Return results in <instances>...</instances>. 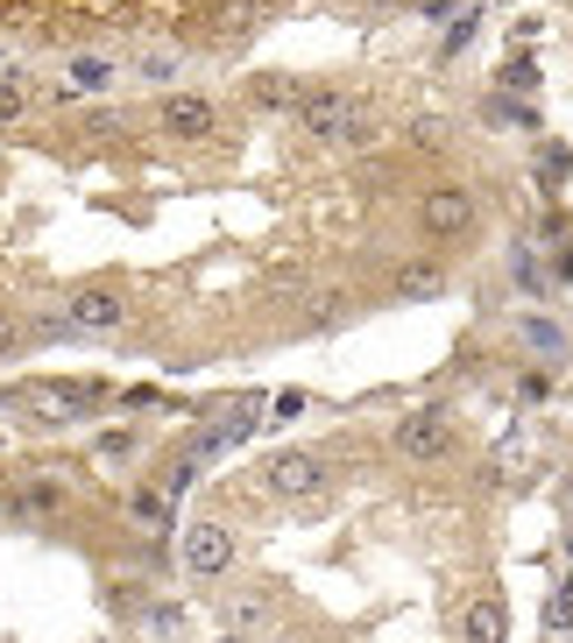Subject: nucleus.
I'll return each instance as SVG.
<instances>
[{"label": "nucleus", "instance_id": "1", "mask_svg": "<svg viewBox=\"0 0 573 643\" xmlns=\"http://www.w3.org/2000/svg\"><path fill=\"white\" fill-rule=\"evenodd\" d=\"M291 121H298L304 142H319V149H369L375 142L369 100H354V92H340V86H312Z\"/></svg>", "mask_w": 573, "mask_h": 643}, {"label": "nucleus", "instance_id": "2", "mask_svg": "<svg viewBox=\"0 0 573 643\" xmlns=\"http://www.w3.org/2000/svg\"><path fill=\"white\" fill-rule=\"evenodd\" d=\"M255 424H262V396H234V403H220V411L205 418L199 432H191L184 453L205 466V460H220V453H234V445H248V439H255Z\"/></svg>", "mask_w": 573, "mask_h": 643}, {"label": "nucleus", "instance_id": "3", "mask_svg": "<svg viewBox=\"0 0 573 643\" xmlns=\"http://www.w3.org/2000/svg\"><path fill=\"white\" fill-rule=\"evenodd\" d=\"M474 220H482V199H474L468 184L418 191V227H425L432 241H461V233H474Z\"/></svg>", "mask_w": 573, "mask_h": 643}, {"label": "nucleus", "instance_id": "4", "mask_svg": "<svg viewBox=\"0 0 573 643\" xmlns=\"http://www.w3.org/2000/svg\"><path fill=\"white\" fill-rule=\"evenodd\" d=\"M64 325H71V333H121V325H128V298L113 283H86V290L64 298Z\"/></svg>", "mask_w": 573, "mask_h": 643}, {"label": "nucleus", "instance_id": "5", "mask_svg": "<svg viewBox=\"0 0 573 643\" xmlns=\"http://www.w3.org/2000/svg\"><path fill=\"white\" fill-rule=\"evenodd\" d=\"M157 128L170 134V142H205V134H220V107L205 100V92H163Z\"/></svg>", "mask_w": 573, "mask_h": 643}, {"label": "nucleus", "instance_id": "6", "mask_svg": "<svg viewBox=\"0 0 573 643\" xmlns=\"http://www.w3.org/2000/svg\"><path fill=\"white\" fill-rule=\"evenodd\" d=\"M178 559L191 580H220L227 566H234V531L227 523H191V531L178 537Z\"/></svg>", "mask_w": 573, "mask_h": 643}, {"label": "nucleus", "instance_id": "7", "mask_svg": "<svg viewBox=\"0 0 573 643\" xmlns=\"http://www.w3.org/2000/svg\"><path fill=\"white\" fill-rule=\"evenodd\" d=\"M396 453L418 460V466L446 460V453H453V424H446V411H411V418H396Z\"/></svg>", "mask_w": 573, "mask_h": 643}, {"label": "nucleus", "instance_id": "8", "mask_svg": "<svg viewBox=\"0 0 573 643\" xmlns=\"http://www.w3.org/2000/svg\"><path fill=\"white\" fill-rule=\"evenodd\" d=\"M262 481H270V495L304 502V495H319V489H326V460H319V453H277Z\"/></svg>", "mask_w": 573, "mask_h": 643}, {"label": "nucleus", "instance_id": "9", "mask_svg": "<svg viewBox=\"0 0 573 643\" xmlns=\"http://www.w3.org/2000/svg\"><path fill=\"white\" fill-rule=\"evenodd\" d=\"M113 78H121V64H113V57H100V50H79L64 64V100H100V92H113Z\"/></svg>", "mask_w": 573, "mask_h": 643}, {"label": "nucleus", "instance_id": "10", "mask_svg": "<svg viewBox=\"0 0 573 643\" xmlns=\"http://www.w3.org/2000/svg\"><path fill=\"white\" fill-rule=\"evenodd\" d=\"M304 92H312L304 78H291V71H262L255 86H248V100L270 107V113H298V107H304Z\"/></svg>", "mask_w": 573, "mask_h": 643}, {"label": "nucleus", "instance_id": "11", "mask_svg": "<svg viewBox=\"0 0 573 643\" xmlns=\"http://www.w3.org/2000/svg\"><path fill=\"white\" fill-rule=\"evenodd\" d=\"M461 636H468V643H510V615H503V601H495V594L468 601V615H461Z\"/></svg>", "mask_w": 573, "mask_h": 643}, {"label": "nucleus", "instance_id": "12", "mask_svg": "<svg viewBox=\"0 0 573 643\" xmlns=\"http://www.w3.org/2000/svg\"><path fill=\"white\" fill-rule=\"evenodd\" d=\"M262 29V0H220L213 8V36L220 43H241V36Z\"/></svg>", "mask_w": 573, "mask_h": 643}, {"label": "nucleus", "instance_id": "13", "mask_svg": "<svg viewBox=\"0 0 573 643\" xmlns=\"http://www.w3.org/2000/svg\"><path fill=\"white\" fill-rule=\"evenodd\" d=\"M439 290H446V269H439V262L396 269V298H439Z\"/></svg>", "mask_w": 573, "mask_h": 643}, {"label": "nucleus", "instance_id": "14", "mask_svg": "<svg viewBox=\"0 0 573 643\" xmlns=\"http://www.w3.org/2000/svg\"><path fill=\"white\" fill-rule=\"evenodd\" d=\"M29 113V78L22 71H0V128H14Z\"/></svg>", "mask_w": 573, "mask_h": 643}, {"label": "nucleus", "instance_id": "15", "mask_svg": "<svg viewBox=\"0 0 573 643\" xmlns=\"http://www.w3.org/2000/svg\"><path fill=\"white\" fill-rule=\"evenodd\" d=\"M178 71H184L178 50H142V57H135V78H149V86H170Z\"/></svg>", "mask_w": 573, "mask_h": 643}, {"label": "nucleus", "instance_id": "16", "mask_svg": "<svg viewBox=\"0 0 573 643\" xmlns=\"http://www.w3.org/2000/svg\"><path fill=\"white\" fill-rule=\"evenodd\" d=\"M227 615H234V636H241V630H255V622H270V601H262V594H241Z\"/></svg>", "mask_w": 573, "mask_h": 643}, {"label": "nucleus", "instance_id": "17", "mask_svg": "<svg viewBox=\"0 0 573 643\" xmlns=\"http://www.w3.org/2000/svg\"><path fill=\"white\" fill-rule=\"evenodd\" d=\"M524 340L539 346V354H560V346H566V333H560L552 319H524Z\"/></svg>", "mask_w": 573, "mask_h": 643}, {"label": "nucleus", "instance_id": "18", "mask_svg": "<svg viewBox=\"0 0 573 643\" xmlns=\"http://www.w3.org/2000/svg\"><path fill=\"white\" fill-rule=\"evenodd\" d=\"M411 149L439 155V149H446V121H432V113H425V121H411Z\"/></svg>", "mask_w": 573, "mask_h": 643}, {"label": "nucleus", "instance_id": "19", "mask_svg": "<svg viewBox=\"0 0 573 643\" xmlns=\"http://www.w3.org/2000/svg\"><path fill=\"white\" fill-rule=\"evenodd\" d=\"M135 516L142 523H170V495L163 489H135Z\"/></svg>", "mask_w": 573, "mask_h": 643}, {"label": "nucleus", "instance_id": "20", "mask_svg": "<svg viewBox=\"0 0 573 643\" xmlns=\"http://www.w3.org/2000/svg\"><path fill=\"white\" fill-rule=\"evenodd\" d=\"M531 86H539V64H524V57L503 64V92H531Z\"/></svg>", "mask_w": 573, "mask_h": 643}, {"label": "nucleus", "instance_id": "21", "mask_svg": "<svg viewBox=\"0 0 573 643\" xmlns=\"http://www.w3.org/2000/svg\"><path fill=\"white\" fill-rule=\"evenodd\" d=\"M474 29H482V14H474V8H468V14H461V22H453V36H446V57H453V50H468V36H474Z\"/></svg>", "mask_w": 573, "mask_h": 643}, {"label": "nucleus", "instance_id": "22", "mask_svg": "<svg viewBox=\"0 0 573 643\" xmlns=\"http://www.w3.org/2000/svg\"><path fill=\"white\" fill-rule=\"evenodd\" d=\"M14 340H22V319H14V311H8V304H0V354H8V346H14Z\"/></svg>", "mask_w": 573, "mask_h": 643}, {"label": "nucleus", "instance_id": "23", "mask_svg": "<svg viewBox=\"0 0 573 643\" xmlns=\"http://www.w3.org/2000/svg\"><path fill=\"white\" fill-rule=\"evenodd\" d=\"M213 643H248V636H234V630H227V636H213Z\"/></svg>", "mask_w": 573, "mask_h": 643}, {"label": "nucleus", "instance_id": "24", "mask_svg": "<svg viewBox=\"0 0 573 643\" xmlns=\"http://www.w3.org/2000/svg\"><path fill=\"white\" fill-rule=\"evenodd\" d=\"M277 643H304V636H277Z\"/></svg>", "mask_w": 573, "mask_h": 643}]
</instances>
